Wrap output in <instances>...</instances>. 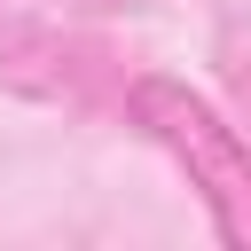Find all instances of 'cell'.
Instances as JSON below:
<instances>
[{
  "label": "cell",
  "instance_id": "6da1fadb",
  "mask_svg": "<svg viewBox=\"0 0 251 251\" xmlns=\"http://www.w3.org/2000/svg\"><path fill=\"white\" fill-rule=\"evenodd\" d=\"M126 110H133V126L188 173V188H196L204 212H212V235L235 243V251H251V141L220 118V102H212L204 86L173 78V71H141V78L126 86Z\"/></svg>",
  "mask_w": 251,
  "mask_h": 251
}]
</instances>
